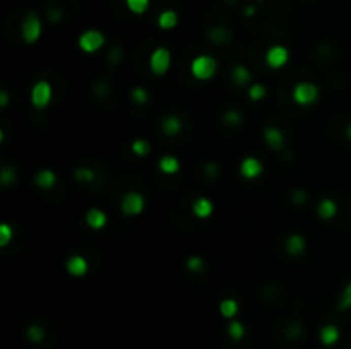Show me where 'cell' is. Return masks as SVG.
Segmentation results:
<instances>
[{
	"instance_id": "obj_1",
	"label": "cell",
	"mask_w": 351,
	"mask_h": 349,
	"mask_svg": "<svg viewBox=\"0 0 351 349\" xmlns=\"http://www.w3.org/2000/svg\"><path fill=\"white\" fill-rule=\"evenodd\" d=\"M218 72V60L211 55H197L190 62V74L197 81H209Z\"/></svg>"
},
{
	"instance_id": "obj_2",
	"label": "cell",
	"mask_w": 351,
	"mask_h": 349,
	"mask_svg": "<svg viewBox=\"0 0 351 349\" xmlns=\"http://www.w3.org/2000/svg\"><path fill=\"white\" fill-rule=\"evenodd\" d=\"M318 96H321L318 87L313 82H308V81L297 82L292 91V99L298 107H312V104L317 103Z\"/></svg>"
},
{
	"instance_id": "obj_3",
	"label": "cell",
	"mask_w": 351,
	"mask_h": 349,
	"mask_svg": "<svg viewBox=\"0 0 351 349\" xmlns=\"http://www.w3.org/2000/svg\"><path fill=\"white\" fill-rule=\"evenodd\" d=\"M43 34V22L36 12H29L22 19L21 24V38L26 45H35Z\"/></svg>"
},
{
	"instance_id": "obj_4",
	"label": "cell",
	"mask_w": 351,
	"mask_h": 349,
	"mask_svg": "<svg viewBox=\"0 0 351 349\" xmlns=\"http://www.w3.org/2000/svg\"><path fill=\"white\" fill-rule=\"evenodd\" d=\"M172 67V52L165 47L154 48L149 55V71L154 76H165Z\"/></svg>"
},
{
	"instance_id": "obj_5",
	"label": "cell",
	"mask_w": 351,
	"mask_h": 349,
	"mask_svg": "<svg viewBox=\"0 0 351 349\" xmlns=\"http://www.w3.org/2000/svg\"><path fill=\"white\" fill-rule=\"evenodd\" d=\"M105 34L98 29H87L84 31L79 40H77V45H79L81 52H84L87 55H93L96 52H100L101 48L105 47Z\"/></svg>"
},
{
	"instance_id": "obj_6",
	"label": "cell",
	"mask_w": 351,
	"mask_h": 349,
	"mask_svg": "<svg viewBox=\"0 0 351 349\" xmlns=\"http://www.w3.org/2000/svg\"><path fill=\"white\" fill-rule=\"evenodd\" d=\"M53 98V87L48 81H38L31 89V104L38 110L47 108L52 103Z\"/></svg>"
},
{
	"instance_id": "obj_7",
	"label": "cell",
	"mask_w": 351,
	"mask_h": 349,
	"mask_svg": "<svg viewBox=\"0 0 351 349\" xmlns=\"http://www.w3.org/2000/svg\"><path fill=\"white\" fill-rule=\"evenodd\" d=\"M146 207V199L142 197L139 192H127L125 195L122 197V202H120V209L122 213L127 216V218H136L139 216Z\"/></svg>"
},
{
	"instance_id": "obj_8",
	"label": "cell",
	"mask_w": 351,
	"mask_h": 349,
	"mask_svg": "<svg viewBox=\"0 0 351 349\" xmlns=\"http://www.w3.org/2000/svg\"><path fill=\"white\" fill-rule=\"evenodd\" d=\"M264 60H266V65L269 68L278 71V68H283L286 63H288L290 52H288V48L283 47V45H272L271 48H267Z\"/></svg>"
},
{
	"instance_id": "obj_9",
	"label": "cell",
	"mask_w": 351,
	"mask_h": 349,
	"mask_svg": "<svg viewBox=\"0 0 351 349\" xmlns=\"http://www.w3.org/2000/svg\"><path fill=\"white\" fill-rule=\"evenodd\" d=\"M264 171V164L259 161L253 156H247L242 163H240V174L245 180H257L259 177Z\"/></svg>"
},
{
	"instance_id": "obj_10",
	"label": "cell",
	"mask_w": 351,
	"mask_h": 349,
	"mask_svg": "<svg viewBox=\"0 0 351 349\" xmlns=\"http://www.w3.org/2000/svg\"><path fill=\"white\" fill-rule=\"evenodd\" d=\"M66 270L72 277H84L89 270V262L81 255H72L66 262Z\"/></svg>"
},
{
	"instance_id": "obj_11",
	"label": "cell",
	"mask_w": 351,
	"mask_h": 349,
	"mask_svg": "<svg viewBox=\"0 0 351 349\" xmlns=\"http://www.w3.org/2000/svg\"><path fill=\"white\" fill-rule=\"evenodd\" d=\"M262 137H264V142L272 151H281L284 148V134L279 130L278 127L274 125H269L264 128V132H262Z\"/></svg>"
},
{
	"instance_id": "obj_12",
	"label": "cell",
	"mask_w": 351,
	"mask_h": 349,
	"mask_svg": "<svg viewBox=\"0 0 351 349\" xmlns=\"http://www.w3.org/2000/svg\"><path fill=\"white\" fill-rule=\"evenodd\" d=\"M214 213V204L207 197H197L192 202V214L199 219H207L211 218V214Z\"/></svg>"
},
{
	"instance_id": "obj_13",
	"label": "cell",
	"mask_w": 351,
	"mask_h": 349,
	"mask_svg": "<svg viewBox=\"0 0 351 349\" xmlns=\"http://www.w3.org/2000/svg\"><path fill=\"white\" fill-rule=\"evenodd\" d=\"M84 219H86L87 226H89L91 229H96V231H98V229H103L106 226V223H108V216L98 207H93V209L87 211Z\"/></svg>"
},
{
	"instance_id": "obj_14",
	"label": "cell",
	"mask_w": 351,
	"mask_h": 349,
	"mask_svg": "<svg viewBox=\"0 0 351 349\" xmlns=\"http://www.w3.org/2000/svg\"><path fill=\"white\" fill-rule=\"evenodd\" d=\"M305 249H307V241H305V238L302 235H298V233H293V235H290L286 238L284 250L288 252L290 255H293V257L302 255Z\"/></svg>"
},
{
	"instance_id": "obj_15",
	"label": "cell",
	"mask_w": 351,
	"mask_h": 349,
	"mask_svg": "<svg viewBox=\"0 0 351 349\" xmlns=\"http://www.w3.org/2000/svg\"><path fill=\"white\" fill-rule=\"evenodd\" d=\"M57 180H58L57 174L52 169H40L35 174V185L41 188V190H52L57 185Z\"/></svg>"
},
{
	"instance_id": "obj_16",
	"label": "cell",
	"mask_w": 351,
	"mask_h": 349,
	"mask_svg": "<svg viewBox=\"0 0 351 349\" xmlns=\"http://www.w3.org/2000/svg\"><path fill=\"white\" fill-rule=\"evenodd\" d=\"M207 40L211 41L212 45H226L232 41V33H230L228 27L225 26H212L209 31H207Z\"/></svg>"
},
{
	"instance_id": "obj_17",
	"label": "cell",
	"mask_w": 351,
	"mask_h": 349,
	"mask_svg": "<svg viewBox=\"0 0 351 349\" xmlns=\"http://www.w3.org/2000/svg\"><path fill=\"white\" fill-rule=\"evenodd\" d=\"M182 128H183V122L180 120L177 115H166L163 120H161V130L168 137L178 135L182 132Z\"/></svg>"
},
{
	"instance_id": "obj_18",
	"label": "cell",
	"mask_w": 351,
	"mask_h": 349,
	"mask_svg": "<svg viewBox=\"0 0 351 349\" xmlns=\"http://www.w3.org/2000/svg\"><path fill=\"white\" fill-rule=\"evenodd\" d=\"M158 27L163 31H172L178 26V14L173 9H166L158 16Z\"/></svg>"
},
{
	"instance_id": "obj_19",
	"label": "cell",
	"mask_w": 351,
	"mask_h": 349,
	"mask_svg": "<svg viewBox=\"0 0 351 349\" xmlns=\"http://www.w3.org/2000/svg\"><path fill=\"white\" fill-rule=\"evenodd\" d=\"M338 214V204L332 199H322L317 204V216L324 221H329V219L336 218Z\"/></svg>"
},
{
	"instance_id": "obj_20",
	"label": "cell",
	"mask_w": 351,
	"mask_h": 349,
	"mask_svg": "<svg viewBox=\"0 0 351 349\" xmlns=\"http://www.w3.org/2000/svg\"><path fill=\"white\" fill-rule=\"evenodd\" d=\"M158 168L163 174H175V173L180 171V161H178V158H175V156L166 154L159 159Z\"/></svg>"
},
{
	"instance_id": "obj_21",
	"label": "cell",
	"mask_w": 351,
	"mask_h": 349,
	"mask_svg": "<svg viewBox=\"0 0 351 349\" xmlns=\"http://www.w3.org/2000/svg\"><path fill=\"white\" fill-rule=\"evenodd\" d=\"M339 336H341V332L336 325H324V327L321 329V342L324 344V346H334V344L339 341Z\"/></svg>"
},
{
	"instance_id": "obj_22",
	"label": "cell",
	"mask_w": 351,
	"mask_h": 349,
	"mask_svg": "<svg viewBox=\"0 0 351 349\" xmlns=\"http://www.w3.org/2000/svg\"><path fill=\"white\" fill-rule=\"evenodd\" d=\"M232 79L237 86H247L252 79V74L247 67H243L238 63V65H235L232 68Z\"/></svg>"
},
{
	"instance_id": "obj_23",
	"label": "cell",
	"mask_w": 351,
	"mask_h": 349,
	"mask_svg": "<svg viewBox=\"0 0 351 349\" xmlns=\"http://www.w3.org/2000/svg\"><path fill=\"white\" fill-rule=\"evenodd\" d=\"M238 301L233 300V298H226V300H223L219 303V311L221 315L225 317V319H235L238 313Z\"/></svg>"
},
{
	"instance_id": "obj_24",
	"label": "cell",
	"mask_w": 351,
	"mask_h": 349,
	"mask_svg": "<svg viewBox=\"0 0 351 349\" xmlns=\"http://www.w3.org/2000/svg\"><path fill=\"white\" fill-rule=\"evenodd\" d=\"M125 7L136 16H142L149 11L151 0H125Z\"/></svg>"
},
{
	"instance_id": "obj_25",
	"label": "cell",
	"mask_w": 351,
	"mask_h": 349,
	"mask_svg": "<svg viewBox=\"0 0 351 349\" xmlns=\"http://www.w3.org/2000/svg\"><path fill=\"white\" fill-rule=\"evenodd\" d=\"M132 153L137 156V158H144L151 153V144L146 139H136L131 146Z\"/></svg>"
},
{
	"instance_id": "obj_26",
	"label": "cell",
	"mask_w": 351,
	"mask_h": 349,
	"mask_svg": "<svg viewBox=\"0 0 351 349\" xmlns=\"http://www.w3.org/2000/svg\"><path fill=\"white\" fill-rule=\"evenodd\" d=\"M204 259L199 255H192V257H188L187 262H185V267L188 272H192V274H201L202 270H204Z\"/></svg>"
},
{
	"instance_id": "obj_27",
	"label": "cell",
	"mask_w": 351,
	"mask_h": 349,
	"mask_svg": "<svg viewBox=\"0 0 351 349\" xmlns=\"http://www.w3.org/2000/svg\"><path fill=\"white\" fill-rule=\"evenodd\" d=\"M228 336L233 339V341H242L243 336H245V327H243L242 322L238 320H232L228 325Z\"/></svg>"
},
{
	"instance_id": "obj_28",
	"label": "cell",
	"mask_w": 351,
	"mask_h": 349,
	"mask_svg": "<svg viewBox=\"0 0 351 349\" xmlns=\"http://www.w3.org/2000/svg\"><path fill=\"white\" fill-rule=\"evenodd\" d=\"M74 178H76L77 182H81V183H91L96 178V173L91 168L81 166V168H77L76 171H74Z\"/></svg>"
},
{
	"instance_id": "obj_29",
	"label": "cell",
	"mask_w": 351,
	"mask_h": 349,
	"mask_svg": "<svg viewBox=\"0 0 351 349\" xmlns=\"http://www.w3.org/2000/svg\"><path fill=\"white\" fill-rule=\"evenodd\" d=\"M351 308V281L346 284L343 293H341L339 300H338V310L339 311H346Z\"/></svg>"
},
{
	"instance_id": "obj_30",
	"label": "cell",
	"mask_w": 351,
	"mask_h": 349,
	"mask_svg": "<svg viewBox=\"0 0 351 349\" xmlns=\"http://www.w3.org/2000/svg\"><path fill=\"white\" fill-rule=\"evenodd\" d=\"M12 238H14V229L11 224H7V223L0 224V247H9Z\"/></svg>"
},
{
	"instance_id": "obj_31",
	"label": "cell",
	"mask_w": 351,
	"mask_h": 349,
	"mask_svg": "<svg viewBox=\"0 0 351 349\" xmlns=\"http://www.w3.org/2000/svg\"><path fill=\"white\" fill-rule=\"evenodd\" d=\"M223 122L230 127H238V125H242L243 117L240 115V112H237V110H228V112L223 115Z\"/></svg>"
},
{
	"instance_id": "obj_32",
	"label": "cell",
	"mask_w": 351,
	"mask_h": 349,
	"mask_svg": "<svg viewBox=\"0 0 351 349\" xmlns=\"http://www.w3.org/2000/svg\"><path fill=\"white\" fill-rule=\"evenodd\" d=\"M27 339H29L31 342H35V344H40L41 341L45 339V330L41 325H29L27 327Z\"/></svg>"
},
{
	"instance_id": "obj_33",
	"label": "cell",
	"mask_w": 351,
	"mask_h": 349,
	"mask_svg": "<svg viewBox=\"0 0 351 349\" xmlns=\"http://www.w3.org/2000/svg\"><path fill=\"white\" fill-rule=\"evenodd\" d=\"M266 93H267V89H266V86L264 84H252L250 87H248V91H247V94H248V98H250L252 101H261V99H264L266 98Z\"/></svg>"
},
{
	"instance_id": "obj_34",
	"label": "cell",
	"mask_w": 351,
	"mask_h": 349,
	"mask_svg": "<svg viewBox=\"0 0 351 349\" xmlns=\"http://www.w3.org/2000/svg\"><path fill=\"white\" fill-rule=\"evenodd\" d=\"M14 182H16V171L9 166L2 168V171H0V183H2L4 187H9V185H12Z\"/></svg>"
},
{
	"instance_id": "obj_35",
	"label": "cell",
	"mask_w": 351,
	"mask_h": 349,
	"mask_svg": "<svg viewBox=\"0 0 351 349\" xmlns=\"http://www.w3.org/2000/svg\"><path fill=\"white\" fill-rule=\"evenodd\" d=\"M131 96L137 104H146L147 99H149V93H147L144 87H134Z\"/></svg>"
},
{
	"instance_id": "obj_36",
	"label": "cell",
	"mask_w": 351,
	"mask_h": 349,
	"mask_svg": "<svg viewBox=\"0 0 351 349\" xmlns=\"http://www.w3.org/2000/svg\"><path fill=\"white\" fill-rule=\"evenodd\" d=\"M293 202L295 204H305L307 202V194L303 190H295L293 192Z\"/></svg>"
},
{
	"instance_id": "obj_37",
	"label": "cell",
	"mask_w": 351,
	"mask_h": 349,
	"mask_svg": "<svg viewBox=\"0 0 351 349\" xmlns=\"http://www.w3.org/2000/svg\"><path fill=\"white\" fill-rule=\"evenodd\" d=\"M206 173H207V177L209 178H216V174H218V168H216V164L214 163H209L206 166Z\"/></svg>"
},
{
	"instance_id": "obj_38",
	"label": "cell",
	"mask_w": 351,
	"mask_h": 349,
	"mask_svg": "<svg viewBox=\"0 0 351 349\" xmlns=\"http://www.w3.org/2000/svg\"><path fill=\"white\" fill-rule=\"evenodd\" d=\"M7 103H9V94H7V91H0V107L6 108Z\"/></svg>"
},
{
	"instance_id": "obj_39",
	"label": "cell",
	"mask_w": 351,
	"mask_h": 349,
	"mask_svg": "<svg viewBox=\"0 0 351 349\" xmlns=\"http://www.w3.org/2000/svg\"><path fill=\"white\" fill-rule=\"evenodd\" d=\"M346 137H348V141H351V123L346 127Z\"/></svg>"
}]
</instances>
